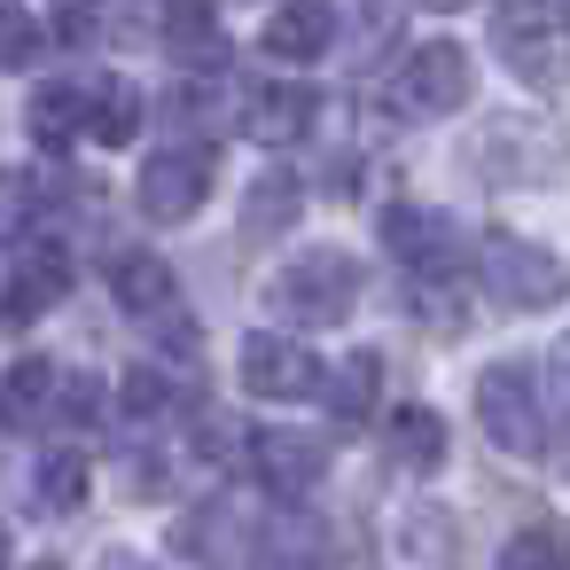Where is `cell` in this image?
I'll return each instance as SVG.
<instances>
[{
	"instance_id": "cell-7",
	"label": "cell",
	"mask_w": 570,
	"mask_h": 570,
	"mask_svg": "<svg viewBox=\"0 0 570 570\" xmlns=\"http://www.w3.org/2000/svg\"><path fill=\"white\" fill-rule=\"evenodd\" d=\"M383 250L406 274H422V282H453L461 274V227L445 212H430V204H391L383 212Z\"/></svg>"
},
{
	"instance_id": "cell-28",
	"label": "cell",
	"mask_w": 570,
	"mask_h": 570,
	"mask_svg": "<svg viewBox=\"0 0 570 570\" xmlns=\"http://www.w3.org/2000/svg\"><path fill=\"white\" fill-rule=\"evenodd\" d=\"M63 391H71V399H63V414H71V422H95V414H102V383H95V375H71Z\"/></svg>"
},
{
	"instance_id": "cell-12",
	"label": "cell",
	"mask_w": 570,
	"mask_h": 570,
	"mask_svg": "<svg viewBox=\"0 0 570 570\" xmlns=\"http://www.w3.org/2000/svg\"><path fill=\"white\" fill-rule=\"evenodd\" d=\"M63 297H71V258H63L56 243H32V250L17 258L9 289H0V313H9V321H40V313L63 305Z\"/></svg>"
},
{
	"instance_id": "cell-16",
	"label": "cell",
	"mask_w": 570,
	"mask_h": 570,
	"mask_svg": "<svg viewBox=\"0 0 570 570\" xmlns=\"http://www.w3.org/2000/svg\"><path fill=\"white\" fill-rule=\"evenodd\" d=\"M321 391H328V414L336 422H367L375 414V391H383V360L375 352H352V360H336L321 375Z\"/></svg>"
},
{
	"instance_id": "cell-15",
	"label": "cell",
	"mask_w": 570,
	"mask_h": 570,
	"mask_svg": "<svg viewBox=\"0 0 570 570\" xmlns=\"http://www.w3.org/2000/svg\"><path fill=\"white\" fill-rule=\"evenodd\" d=\"M110 297H118L126 313H173L180 282H173V266H165V258H149V250H126V258L110 266Z\"/></svg>"
},
{
	"instance_id": "cell-20",
	"label": "cell",
	"mask_w": 570,
	"mask_h": 570,
	"mask_svg": "<svg viewBox=\"0 0 570 570\" xmlns=\"http://www.w3.org/2000/svg\"><path fill=\"white\" fill-rule=\"evenodd\" d=\"M87 102H95V87H71V79L40 87V95H32V134H40L48 149H63L71 134H87Z\"/></svg>"
},
{
	"instance_id": "cell-3",
	"label": "cell",
	"mask_w": 570,
	"mask_h": 570,
	"mask_svg": "<svg viewBox=\"0 0 570 570\" xmlns=\"http://www.w3.org/2000/svg\"><path fill=\"white\" fill-rule=\"evenodd\" d=\"M476 422L515 461H539L547 453V399H539V383H531L523 360H500V367L476 375Z\"/></svg>"
},
{
	"instance_id": "cell-11",
	"label": "cell",
	"mask_w": 570,
	"mask_h": 570,
	"mask_svg": "<svg viewBox=\"0 0 570 570\" xmlns=\"http://www.w3.org/2000/svg\"><path fill=\"white\" fill-rule=\"evenodd\" d=\"M328 40H336V0H282L258 32V48L274 63H313V56H328Z\"/></svg>"
},
{
	"instance_id": "cell-26",
	"label": "cell",
	"mask_w": 570,
	"mask_h": 570,
	"mask_svg": "<svg viewBox=\"0 0 570 570\" xmlns=\"http://www.w3.org/2000/svg\"><path fill=\"white\" fill-rule=\"evenodd\" d=\"M118 399H126V414H165V406H173V383H165L157 367H126Z\"/></svg>"
},
{
	"instance_id": "cell-1",
	"label": "cell",
	"mask_w": 570,
	"mask_h": 570,
	"mask_svg": "<svg viewBox=\"0 0 570 570\" xmlns=\"http://www.w3.org/2000/svg\"><path fill=\"white\" fill-rule=\"evenodd\" d=\"M274 313L282 321H297V328H336L352 305H360V258L352 250H297L282 274H274Z\"/></svg>"
},
{
	"instance_id": "cell-27",
	"label": "cell",
	"mask_w": 570,
	"mask_h": 570,
	"mask_svg": "<svg viewBox=\"0 0 570 570\" xmlns=\"http://www.w3.org/2000/svg\"><path fill=\"white\" fill-rule=\"evenodd\" d=\"M32 56H40V24L17 17V9H0V71H17V63H32Z\"/></svg>"
},
{
	"instance_id": "cell-5",
	"label": "cell",
	"mask_w": 570,
	"mask_h": 570,
	"mask_svg": "<svg viewBox=\"0 0 570 570\" xmlns=\"http://www.w3.org/2000/svg\"><path fill=\"white\" fill-rule=\"evenodd\" d=\"M469 87H476V71H469V48H453V40H430V48H414V56L399 63V79H391V102H399L406 118H453V110L469 102Z\"/></svg>"
},
{
	"instance_id": "cell-25",
	"label": "cell",
	"mask_w": 570,
	"mask_h": 570,
	"mask_svg": "<svg viewBox=\"0 0 570 570\" xmlns=\"http://www.w3.org/2000/svg\"><path fill=\"white\" fill-rule=\"evenodd\" d=\"M32 204H40V180L32 173H9L0 180V243H17L32 227Z\"/></svg>"
},
{
	"instance_id": "cell-30",
	"label": "cell",
	"mask_w": 570,
	"mask_h": 570,
	"mask_svg": "<svg viewBox=\"0 0 570 570\" xmlns=\"http://www.w3.org/2000/svg\"><path fill=\"white\" fill-rule=\"evenodd\" d=\"M422 9H438V17H453V9H469V0H422Z\"/></svg>"
},
{
	"instance_id": "cell-9",
	"label": "cell",
	"mask_w": 570,
	"mask_h": 570,
	"mask_svg": "<svg viewBox=\"0 0 570 570\" xmlns=\"http://www.w3.org/2000/svg\"><path fill=\"white\" fill-rule=\"evenodd\" d=\"M492 48L523 87H554L562 79V24H547L539 9H500L492 17Z\"/></svg>"
},
{
	"instance_id": "cell-6",
	"label": "cell",
	"mask_w": 570,
	"mask_h": 570,
	"mask_svg": "<svg viewBox=\"0 0 570 570\" xmlns=\"http://www.w3.org/2000/svg\"><path fill=\"white\" fill-rule=\"evenodd\" d=\"M204 196H212V149H204V141H173V149H157V157L141 165V212H149L157 227L196 219Z\"/></svg>"
},
{
	"instance_id": "cell-8",
	"label": "cell",
	"mask_w": 570,
	"mask_h": 570,
	"mask_svg": "<svg viewBox=\"0 0 570 570\" xmlns=\"http://www.w3.org/2000/svg\"><path fill=\"white\" fill-rule=\"evenodd\" d=\"M321 375H328V367H321L297 336H282V328H258V336L243 344V391H250V399H313Z\"/></svg>"
},
{
	"instance_id": "cell-21",
	"label": "cell",
	"mask_w": 570,
	"mask_h": 570,
	"mask_svg": "<svg viewBox=\"0 0 570 570\" xmlns=\"http://www.w3.org/2000/svg\"><path fill=\"white\" fill-rule=\"evenodd\" d=\"M391 461L399 469H438L445 461V422L430 406H399L391 414Z\"/></svg>"
},
{
	"instance_id": "cell-4",
	"label": "cell",
	"mask_w": 570,
	"mask_h": 570,
	"mask_svg": "<svg viewBox=\"0 0 570 570\" xmlns=\"http://www.w3.org/2000/svg\"><path fill=\"white\" fill-rule=\"evenodd\" d=\"M469 165L484 180H500V188H539V180H554L570 165V141L554 126H539V118H492L469 141Z\"/></svg>"
},
{
	"instance_id": "cell-17",
	"label": "cell",
	"mask_w": 570,
	"mask_h": 570,
	"mask_svg": "<svg viewBox=\"0 0 570 570\" xmlns=\"http://www.w3.org/2000/svg\"><path fill=\"white\" fill-rule=\"evenodd\" d=\"M134 134H141V87H134V79H102L95 102H87V141L126 149Z\"/></svg>"
},
{
	"instance_id": "cell-24",
	"label": "cell",
	"mask_w": 570,
	"mask_h": 570,
	"mask_svg": "<svg viewBox=\"0 0 570 570\" xmlns=\"http://www.w3.org/2000/svg\"><path fill=\"white\" fill-rule=\"evenodd\" d=\"M165 40H173V48H212V40H219L212 0H165Z\"/></svg>"
},
{
	"instance_id": "cell-29",
	"label": "cell",
	"mask_w": 570,
	"mask_h": 570,
	"mask_svg": "<svg viewBox=\"0 0 570 570\" xmlns=\"http://www.w3.org/2000/svg\"><path fill=\"white\" fill-rule=\"evenodd\" d=\"M554 399H562V414H570V336L554 344Z\"/></svg>"
},
{
	"instance_id": "cell-13",
	"label": "cell",
	"mask_w": 570,
	"mask_h": 570,
	"mask_svg": "<svg viewBox=\"0 0 570 570\" xmlns=\"http://www.w3.org/2000/svg\"><path fill=\"white\" fill-rule=\"evenodd\" d=\"M56 391H63V375L48 360H17L9 375H0V430H24V438L48 430V414H63Z\"/></svg>"
},
{
	"instance_id": "cell-19",
	"label": "cell",
	"mask_w": 570,
	"mask_h": 570,
	"mask_svg": "<svg viewBox=\"0 0 570 570\" xmlns=\"http://www.w3.org/2000/svg\"><path fill=\"white\" fill-rule=\"evenodd\" d=\"M492 570H570V523H523L500 539V562Z\"/></svg>"
},
{
	"instance_id": "cell-18",
	"label": "cell",
	"mask_w": 570,
	"mask_h": 570,
	"mask_svg": "<svg viewBox=\"0 0 570 570\" xmlns=\"http://www.w3.org/2000/svg\"><path fill=\"white\" fill-rule=\"evenodd\" d=\"M391 547H399L414 570H445V562H453V523H445L438 508H399Z\"/></svg>"
},
{
	"instance_id": "cell-32",
	"label": "cell",
	"mask_w": 570,
	"mask_h": 570,
	"mask_svg": "<svg viewBox=\"0 0 570 570\" xmlns=\"http://www.w3.org/2000/svg\"><path fill=\"white\" fill-rule=\"evenodd\" d=\"M40 570H56V562H40Z\"/></svg>"
},
{
	"instance_id": "cell-10",
	"label": "cell",
	"mask_w": 570,
	"mask_h": 570,
	"mask_svg": "<svg viewBox=\"0 0 570 570\" xmlns=\"http://www.w3.org/2000/svg\"><path fill=\"white\" fill-rule=\"evenodd\" d=\"M313 118H321V95H313V87H297V79L250 87V102H243V126H250L266 149H289V141H305V134H313Z\"/></svg>"
},
{
	"instance_id": "cell-22",
	"label": "cell",
	"mask_w": 570,
	"mask_h": 570,
	"mask_svg": "<svg viewBox=\"0 0 570 570\" xmlns=\"http://www.w3.org/2000/svg\"><path fill=\"white\" fill-rule=\"evenodd\" d=\"M32 492H40L48 508H79V500H87V461H79V453H48L40 476H32Z\"/></svg>"
},
{
	"instance_id": "cell-31",
	"label": "cell",
	"mask_w": 570,
	"mask_h": 570,
	"mask_svg": "<svg viewBox=\"0 0 570 570\" xmlns=\"http://www.w3.org/2000/svg\"><path fill=\"white\" fill-rule=\"evenodd\" d=\"M9 554H17V547H9V523H0V570H9Z\"/></svg>"
},
{
	"instance_id": "cell-23",
	"label": "cell",
	"mask_w": 570,
	"mask_h": 570,
	"mask_svg": "<svg viewBox=\"0 0 570 570\" xmlns=\"http://www.w3.org/2000/svg\"><path fill=\"white\" fill-rule=\"evenodd\" d=\"M289 212H297V180H289V173H266V180L250 188V235L289 227Z\"/></svg>"
},
{
	"instance_id": "cell-14",
	"label": "cell",
	"mask_w": 570,
	"mask_h": 570,
	"mask_svg": "<svg viewBox=\"0 0 570 570\" xmlns=\"http://www.w3.org/2000/svg\"><path fill=\"white\" fill-rule=\"evenodd\" d=\"M250 453H258V476H266L282 500H297V492H313V484L328 476V453H321L313 438H297V430H266V438H250Z\"/></svg>"
},
{
	"instance_id": "cell-2",
	"label": "cell",
	"mask_w": 570,
	"mask_h": 570,
	"mask_svg": "<svg viewBox=\"0 0 570 570\" xmlns=\"http://www.w3.org/2000/svg\"><path fill=\"white\" fill-rule=\"evenodd\" d=\"M476 274H484V297L500 313H547V305L570 297V266L547 243H523V235H484L476 243Z\"/></svg>"
}]
</instances>
